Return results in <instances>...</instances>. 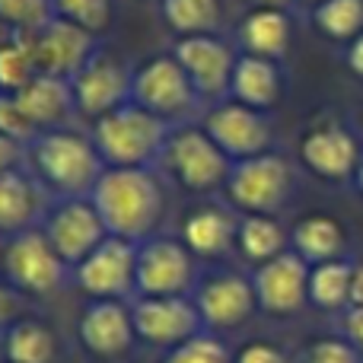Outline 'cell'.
Here are the masks:
<instances>
[{
    "mask_svg": "<svg viewBox=\"0 0 363 363\" xmlns=\"http://www.w3.org/2000/svg\"><path fill=\"white\" fill-rule=\"evenodd\" d=\"M108 236L144 242L157 233L166 211V198L150 169H118L106 166L89 191Z\"/></svg>",
    "mask_w": 363,
    "mask_h": 363,
    "instance_id": "cell-1",
    "label": "cell"
},
{
    "mask_svg": "<svg viewBox=\"0 0 363 363\" xmlns=\"http://www.w3.org/2000/svg\"><path fill=\"white\" fill-rule=\"evenodd\" d=\"M29 160L32 176L42 182L45 191H55L57 198H89L106 169L93 138L64 128L38 131L29 140Z\"/></svg>",
    "mask_w": 363,
    "mask_h": 363,
    "instance_id": "cell-2",
    "label": "cell"
},
{
    "mask_svg": "<svg viewBox=\"0 0 363 363\" xmlns=\"http://www.w3.org/2000/svg\"><path fill=\"white\" fill-rule=\"evenodd\" d=\"M166 121L134 99L93 121V144L102 163L118 169H147L166 150Z\"/></svg>",
    "mask_w": 363,
    "mask_h": 363,
    "instance_id": "cell-3",
    "label": "cell"
},
{
    "mask_svg": "<svg viewBox=\"0 0 363 363\" xmlns=\"http://www.w3.org/2000/svg\"><path fill=\"white\" fill-rule=\"evenodd\" d=\"M226 194L233 207L242 213H268L274 217L294 191V172L287 160L277 153H258V157L233 163L226 179Z\"/></svg>",
    "mask_w": 363,
    "mask_h": 363,
    "instance_id": "cell-4",
    "label": "cell"
},
{
    "mask_svg": "<svg viewBox=\"0 0 363 363\" xmlns=\"http://www.w3.org/2000/svg\"><path fill=\"white\" fill-rule=\"evenodd\" d=\"M4 274L16 294L26 296H51L61 290L67 277V264L48 242L42 226L26 230L6 242L4 252Z\"/></svg>",
    "mask_w": 363,
    "mask_h": 363,
    "instance_id": "cell-5",
    "label": "cell"
},
{
    "mask_svg": "<svg viewBox=\"0 0 363 363\" xmlns=\"http://www.w3.org/2000/svg\"><path fill=\"white\" fill-rule=\"evenodd\" d=\"M194 284V255L182 239L150 236L138 242L134 296H188Z\"/></svg>",
    "mask_w": 363,
    "mask_h": 363,
    "instance_id": "cell-6",
    "label": "cell"
},
{
    "mask_svg": "<svg viewBox=\"0 0 363 363\" xmlns=\"http://www.w3.org/2000/svg\"><path fill=\"white\" fill-rule=\"evenodd\" d=\"M191 300L201 313L204 332L213 335L239 332L258 309L252 277L239 274V271H213V274L201 277L194 284Z\"/></svg>",
    "mask_w": 363,
    "mask_h": 363,
    "instance_id": "cell-7",
    "label": "cell"
},
{
    "mask_svg": "<svg viewBox=\"0 0 363 363\" xmlns=\"http://www.w3.org/2000/svg\"><path fill=\"white\" fill-rule=\"evenodd\" d=\"M163 157L179 185L201 194L226 185L233 169V160L213 144L204 128H182L169 134Z\"/></svg>",
    "mask_w": 363,
    "mask_h": 363,
    "instance_id": "cell-8",
    "label": "cell"
},
{
    "mask_svg": "<svg viewBox=\"0 0 363 363\" xmlns=\"http://www.w3.org/2000/svg\"><path fill=\"white\" fill-rule=\"evenodd\" d=\"M138 274V242L106 236L80 264L74 281L89 300H128L134 294Z\"/></svg>",
    "mask_w": 363,
    "mask_h": 363,
    "instance_id": "cell-9",
    "label": "cell"
},
{
    "mask_svg": "<svg viewBox=\"0 0 363 363\" xmlns=\"http://www.w3.org/2000/svg\"><path fill=\"white\" fill-rule=\"evenodd\" d=\"M131 319L138 341L160 351H169L204 332V322L191 296H134Z\"/></svg>",
    "mask_w": 363,
    "mask_h": 363,
    "instance_id": "cell-10",
    "label": "cell"
},
{
    "mask_svg": "<svg viewBox=\"0 0 363 363\" xmlns=\"http://www.w3.org/2000/svg\"><path fill=\"white\" fill-rule=\"evenodd\" d=\"M42 233L48 236V242L55 245V252L67 268H77L108 236L106 223L89 198H61L45 213Z\"/></svg>",
    "mask_w": 363,
    "mask_h": 363,
    "instance_id": "cell-11",
    "label": "cell"
},
{
    "mask_svg": "<svg viewBox=\"0 0 363 363\" xmlns=\"http://www.w3.org/2000/svg\"><path fill=\"white\" fill-rule=\"evenodd\" d=\"M194 96H198V89L176 55L150 57L131 77V99L144 106L147 112L160 115L163 121L185 115L194 106Z\"/></svg>",
    "mask_w": 363,
    "mask_h": 363,
    "instance_id": "cell-12",
    "label": "cell"
},
{
    "mask_svg": "<svg viewBox=\"0 0 363 363\" xmlns=\"http://www.w3.org/2000/svg\"><path fill=\"white\" fill-rule=\"evenodd\" d=\"M80 347L96 360H121L138 345L131 319V303L125 300H89L77 322Z\"/></svg>",
    "mask_w": 363,
    "mask_h": 363,
    "instance_id": "cell-13",
    "label": "cell"
},
{
    "mask_svg": "<svg viewBox=\"0 0 363 363\" xmlns=\"http://www.w3.org/2000/svg\"><path fill=\"white\" fill-rule=\"evenodd\" d=\"M252 287L262 313L274 319H290L309 303V264L287 249L284 255L258 264L252 274Z\"/></svg>",
    "mask_w": 363,
    "mask_h": 363,
    "instance_id": "cell-14",
    "label": "cell"
},
{
    "mask_svg": "<svg viewBox=\"0 0 363 363\" xmlns=\"http://www.w3.org/2000/svg\"><path fill=\"white\" fill-rule=\"evenodd\" d=\"M131 70L121 61L96 51L74 77H70V89H74V108H80L86 118H102L112 108L131 102Z\"/></svg>",
    "mask_w": 363,
    "mask_h": 363,
    "instance_id": "cell-15",
    "label": "cell"
},
{
    "mask_svg": "<svg viewBox=\"0 0 363 363\" xmlns=\"http://www.w3.org/2000/svg\"><path fill=\"white\" fill-rule=\"evenodd\" d=\"M204 131L211 134V140L233 163L258 157V153H268V144H271V128L264 121V115L236 99H226L220 106H213L204 118Z\"/></svg>",
    "mask_w": 363,
    "mask_h": 363,
    "instance_id": "cell-16",
    "label": "cell"
},
{
    "mask_svg": "<svg viewBox=\"0 0 363 363\" xmlns=\"http://www.w3.org/2000/svg\"><path fill=\"white\" fill-rule=\"evenodd\" d=\"M93 38L86 29L67 23V19H51L48 26H42L38 32L26 35L32 48V57H35V70L38 74H51V77H70L96 55Z\"/></svg>",
    "mask_w": 363,
    "mask_h": 363,
    "instance_id": "cell-17",
    "label": "cell"
},
{
    "mask_svg": "<svg viewBox=\"0 0 363 363\" xmlns=\"http://www.w3.org/2000/svg\"><path fill=\"white\" fill-rule=\"evenodd\" d=\"M300 157H303V163H306V169L315 172L319 179L347 182L357 172V163L363 153L357 147V138H354L347 128L328 121V125H315L313 131L303 134Z\"/></svg>",
    "mask_w": 363,
    "mask_h": 363,
    "instance_id": "cell-18",
    "label": "cell"
},
{
    "mask_svg": "<svg viewBox=\"0 0 363 363\" xmlns=\"http://www.w3.org/2000/svg\"><path fill=\"white\" fill-rule=\"evenodd\" d=\"M176 57L182 67H185V74L191 77L198 96H220L230 89L236 57H233V51L220 38H213V35L179 38Z\"/></svg>",
    "mask_w": 363,
    "mask_h": 363,
    "instance_id": "cell-19",
    "label": "cell"
},
{
    "mask_svg": "<svg viewBox=\"0 0 363 363\" xmlns=\"http://www.w3.org/2000/svg\"><path fill=\"white\" fill-rule=\"evenodd\" d=\"M45 188L29 172L6 169L0 172V236H19L35 230L45 220Z\"/></svg>",
    "mask_w": 363,
    "mask_h": 363,
    "instance_id": "cell-20",
    "label": "cell"
},
{
    "mask_svg": "<svg viewBox=\"0 0 363 363\" xmlns=\"http://www.w3.org/2000/svg\"><path fill=\"white\" fill-rule=\"evenodd\" d=\"M239 220L220 204H201L182 223V242L198 258H223L236 245Z\"/></svg>",
    "mask_w": 363,
    "mask_h": 363,
    "instance_id": "cell-21",
    "label": "cell"
},
{
    "mask_svg": "<svg viewBox=\"0 0 363 363\" xmlns=\"http://www.w3.org/2000/svg\"><path fill=\"white\" fill-rule=\"evenodd\" d=\"M13 99H16V106L23 108V115L32 121L35 131H51L74 108V89H70V80H64V77L35 74Z\"/></svg>",
    "mask_w": 363,
    "mask_h": 363,
    "instance_id": "cell-22",
    "label": "cell"
},
{
    "mask_svg": "<svg viewBox=\"0 0 363 363\" xmlns=\"http://www.w3.org/2000/svg\"><path fill=\"white\" fill-rule=\"evenodd\" d=\"M347 236L341 230V223L328 213H309L290 233V252L303 258L306 264H322L345 258Z\"/></svg>",
    "mask_w": 363,
    "mask_h": 363,
    "instance_id": "cell-23",
    "label": "cell"
},
{
    "mask_svg": "<svg viewBox=\"0 0 363 363\" xmlns=\"http://www.w3.org/2000/svg\"><path fill=\"white\" fill-rule=\"evenodd\" d=\"M239 42H242L245 55L277 61V57H284V51L290 45V16L281 6H258L239 26Z\"/></svg>",
    "mask_w": 363,
    "mask_h": 363,
    "instance_id": "cell-24",
    "label": "cell"
},
{
    "mask_svg": "<svg viewBox=\"0 0 363 363\" xmlns=\"http://www.w3.org/2000/svg\"><path fill=\"white\" fill-rule=\"evenodd\" d=\"M233 99L242 102V106H252L258 112L271 108L281 96V77H277L274 61L258 55H242L236 57V67H233Z\"/></svg>",
    "mask_w": 363,
    "mask_h": 363,
    "instance_id": "cell-25",
    "label": "cell"
},
{
    "mask_svg": "<svg viewBox=\"0 0 363 363\" xmlns=\"http://www.w3.org/2000/svg\"><path fill=\"white\" fill-rule=\"evenodd\" d=\"M354 264L347 258L309 264V306L322 313H347L351 309V287H354Z\"/></svg>",
    "mask_w": 363,
    "mask_h": 363,
    "instance_id": "cell-26",
    "label": "cell"
},
{
    "mask_svg": "<svg viewBox=\"0 0 363 363\" xmlns=\"http://www.w3.org/2000/svg\"><path fill=\"white\" fill-rule=\"evenodd\" d=\"M6 363H57V335L42 319H16L4 332Z\"/></svg>",
    "mask_w": 363,
    "mask_h": 363,
    "instance_id": "cell-27",
    "label": "cell"
},
{
    "mask_svg": "<svg viewBox=\"0 0 363 363\" xmlns=\"http://www.w3.org/2000/svg\"><path fill=\"white\" fill-rule=\"evenodd\" d=\"M287 242H290V236L284 233V226L277 223L274 217H268V213H245V217L239 220L236 249H239V255L249 264H255V268L271 262V258L284 255Z\"/></svg>",
    "mask_w": 363,
    "mask_h": 363,
    "instance_id": "cell-28",
    "label": "cell"
},
{
    "mask_svg": "<svg viewBox=\"0 0 363 363\" xmlns=\"http://www.w3.org/2000/svg\"><path fill=\"white\" fill-rule=\"evenodd\" d=\"M163 19L182 38L211 35L220 26V0H163Z\"/></svg>",
    "mask_w": 363,
    "mask_h": 363,
    "instance_id": "cell-29",
    "label": "cell"
},
{
    "mask_svg": "<svg viewBox=\"0 0 363 363\" xmlns=\"http://www.w3.org/2000/svg\"><path fill=\"white\" fill-rule=\"evenodd\" d=\"M35 74V57L26 35H6L0 42V96H16Z\"/></svg>",
    "mask_w": 363,
    "mask_h": 363,
    "instance_id": "cell-30",
    "label": "cell"
},
{
    "mask_svg": "<svg viewBox=\"0 0 363 363\" xmlns=\"http://www.w3.org/2000/svg\"><path fill=\"white\" fill-rule=\"evenodd\" d=\"M315 29L328 38H357L363 32V0H322L315 6Z\"/></svg>",
    "mask_w": 363,
    "mask_h": 363,
    "instance_id": "cell-31",
    "label": "cell"
},
{
    "mask_svg": "<svg viewBox=\"0 0 363 363\" xmlns=\"http://www.w3.org/2000/svg\"><path fill=\"white\" fill-rule=\"evenodd\" d=\"M51 19V0H0V26L13 35H32Z\"/></svg>",
    "mask_w": 363,
    "mask_h": 363,
    "instance_id": "cell-32",
    "label": "cell"
},
{
    "mask_svg": "<svg viewBox=\"0 0 363 363\" xmlns=\"http://www.w3.org/2000/svg\"><path fill=\"white\" fill-rule=\"evenodd\" d=\"M51 10L57 19H67L89 35H99L112 19V0H51Z\"/></svg>",
    "mask_w": 363,
    "mask_h": 363,
    "instance_id": "cell-33",
    "label": "cell"
},
{
    "mask_svg": "<svg viewBox=\"0 0 363 363\" xmlns=\"http://www.w3.org/2000/svg\"><path fill=\"white\" fill-rule=\"evenodd\" d=\"M163 363H233L230 347L220 341V335L201 332L194 338L182 341L163 354Z\"/></svg>",
    "mask_w": 363,
    "mask_h": 363,
    "instance_id": "cell-34",
    "label": "cell"
},
{
    "mask_svg": "<svg viewBox=\"0 0 363 363\" xmlns=\"http://www.w3.org/2000/svg\"><path fill=\"white\" fill-rule=\"evenodd\" d=\"M300 363H363V357L347 338H319L300 354Z\"/></svg>",
    "mask_w": 363,
    "mask_h": 363,
    "instance_id": "cell-35",
    "label": "cell"
},
{
    "mask_svg": "<svg viewBox=\"0 0 363 363\" xmlns=\"http://www.w3.org/2000/svg\"><path fill=\"white\" fill-rule=\"evenodd\" d=\"M0 131L16 138V140H23V144H29V140L38 134L35 128H32V121L23 115V108L16 106L13 96H0Z\"/></svg>",
    "mask_w": 363,
    "mask_h": 363,
    "instance_id": "cell-36",
    "label": "cell"
},
{
    "mask_svg": "<svg viewBox=\"0 0 363 363\" xmlns=\"http://www.w3.org/2000/svg\"><path fill=\"white\" fill-rule=\"evenodd\" d=\"M233 363H290V357L271 341H252V345L239 347Z\"/></svg>",
    "mask_w": 363,
    "mask_h": 363,
    "instance_id": "cell-37",
    "label": "cell"
},
{
    "mask_svg": "<svg viewBox=\"0 0 363 363\" xmlns=\"http://www.w3.org/2000/svg\"><path fill=\"white\" fill-rule=\"evenodd\" d=\"M23 147H26L23 140H16V138L0 131V172L16 169L19 160H23Z\"/></svg>",
    "mask_w": 363,
    "mask_h": 363,
    "instance_id": "cell-38",
    "label": "cell"
},
{
    "mask_svg": "<svg viewBox=\"0 0 363 363\" xmlns=\"http://www.w3.org/2000/svg\"><path fill=\"white\" fill-rule=\"evenodd\" d=\"M16 319H19V294L13 287L0 284V328L6 332Z\"/></svg>",
    "mask_w": 363,
    "mask_h": 363,
    "instance_id": "cell-39",
    "label": "cell"
},
{
    "mask_svg": "<svg viewBox=\"0 0 363 363\" xmlns=\"http://www.w3.org/2000/svg\"><path fill=\"white\" fill-rule=\"evenodd\" d=\"M345 338L357 347L363 357V306H351L345 313Z\"/></svg>",
    "mask_w": 363,
    "mask_h": 363,
    "instance_id": "cell-40",
    "label": "cell"
},
{
    "mask_svg": "<svg viewBox=\"0 0 363 363\" xmlns=\"http://www.w3.org/2000/svg\"><path fill=\"white\" fill-rule=\"evenodd\" d=\"M347 67L363 80V32L351 42V48H347Z\"/></svg>",
    "mask_w": 363,
    "mask_h": 363,
    "instance_id": "cell-41",
    "label": "cell"
},
{
    "mask_svg": "<svg viewBox=\"0 0 363 363\" xmlns=\"http://www.w3.org/2000/svg\"><path fill=\"white\" fill-rule=\"evenodd\" d=\"M351 306H363V268L354 271V287H351Z\"/></svg>",
    "mask_w": 363,
    "mask_h": 363,
    "instance_id": "cell-42",
    "label": "cell"
},
{
    "mask_svg": "<svg viewBox=\"0 0 363 363\" xmlns=\"http://www.w3.org/2000/svg\"><path fill=\"white\" fill-rule=\"evenodd\" d=\"M354 182H357V191L363 194V157H360V163H357V172H354Z\"/></svg>",
    "mask_w": 363,
    "mask_h": 363,
    "instance_id": "cell-43",
    "label": "cell"
},
{
    "mask_svg": "<svg viewBox=\"0 0 363 363\" xmlns=\"http://www.w3.org/2000/svg\"><path fill=\"white\" fill-rule=\"evenodd\" d=\"M306 4H322V0H306Z\"/></svg>",
    "mask_w": 363,
    "mask_h": 363,
    "instance_id": "cell-44",
    "label": "cell"
}]
</instances>
